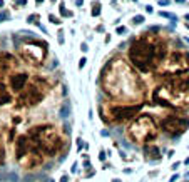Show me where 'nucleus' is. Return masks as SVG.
I'll use <instances>...</instances> for the list:
<instances>
[{"label": "nucleus", "mask_w": 189, "mask_h": 182, "mask_svg": "<svg viewBox=\"0 0 189 182\" xmlns=\"http://www.w3.org/2000/svg\"><path fill=\"white\" fill-rule=\"evenodd\" d=\"M102 89L109 97L124 104H141L146 94V87L141 77L131 67L129 62L121 57H114L112 60H109V64L102 70Z\"/></svg>", "instance_id": "f257e3e1"}, {"label": "nucleus", "mask_w": 189, "mask_h": 182, "mask_svg": "<svg viewBox=\"0 0 189 182\" xmlns=\"http://www.w3.org/2000/svg\"><path fill=\"white\" fill-rule=\"evenodd\" d=\"M167 55V47L161 40V37L156 34H142L134 40L129 47V59L134 67H137L141 72H152L157 70L159 65Z\"/></svg>", "instance_id": "f03ea898"}, {"label": "nucleus", "mask_w": 189, "mask_h": 182, "mask_svg": "<svg viewBox=\"0 0 189 182\" xmlns=\"http://www.w3.org/2000/svg\"><path fill=\"white\" fill-rule=\"evenodd\" d=\"M152 100L159 105L187 109L189 107V74L171 75L169 80L157 85L152 92Z\"/></svg>", "instance_id": "7ed1b4c3"}, {"label": "nucleus", "mask_w": 189, "mask_h": 182, "mask_svg": "<svg viewBox=\"0 0 189 182\" xmlns=\"http://www.w3.org/2000/svg\"><path fill=\"white\" fill-rule=\"evenodd\" d=\"M25 134L28 139L32 140V144L39 149V152L42 155L54 157L57 155L64 147V137L60 135V132L57 130V127L50 125V124H40V125L30 127Z\"/></svg>", "instance_id": "20e7f679"}, {"label": "nucleus", "mask_w": 189, "mask_h": 182, "mask_svg": "<svg viewBox=\"0 0 189 182\" xmlns=\"http://www.w3.org/2000/svg\"><path fill=\"white\" fill-rule=\"evenodd\" d=\"M50 90V84L45 80L44 77H32L28 78L22 90L17 94L15 99V107L17 109H28V107H35L37 104L45 99V95Z\"/></svg>", "instance_id": "39448f33"}, {"label": "nucleus", "mask_w": 189, "mask_h": 182, "mask_svg": "<svg viewBox=\"0 0 189 182\" xmlns=\"http://www.w3.org/2000/svg\"><path fill=\"white\" fill-rule=\"evenodd\" d=\"M15 160L25 171H32L44 164V155L32 144L27 134H20L15 139Z\"/></svg>", "instance_id": "423d86ee"}, {"label": "nucleus", "mask_w": 189, "mask_h": 182, "mask_svg": "<svg viewBox=\"0 0 189 182\" xmlns=\"http://www.w3.org/2000/svg\"><path fill=\"white\" fill-rule=\"evenodd\" d=\"M127 135L135 144H147L152 142L157 137V124L149 114H141L131 122L127 127Z\"/></svg>", "instance_id": "0eeeda50"}, {"label": "nucleus", "mask_w": 189, "mask_h": 182, "mask_svg": "<svg viewBox=\"0 0 189 182\" xmlns=\"http://www.w3.org/2000/svg\"><path fill=\"white\" fill-rule=\"evenodd\" d=\"M141 104H124V102H117V100H107L105 104H102V119L107 124H121L127 122L132 117H135V114L141 110Z\"/></svg>", "instance_id": "6e6552de"}, {"label": "nucleus", "mask_w": 189, "mask_h": 182, "mask_svg": "<svg viewBox=\"0 0 189 182\" xmlns=\"http://www.w3.org/2000/svg\"><path fill=\"white\" fill-rule=\"evenodd\" d=\"M19 55L32 67H39L44 64L47 57V44L37 42V40H28L19 47Z\"/></svg>", "instance_id": "1a4fd4ad"}, {"label": "nucleus", "mask_w": 189, "mask_h": 182, "mask_svg": "<svg viewBox=\"0 0 189 182\" xmlns=\"http://www.w3.org/2000/svg\"><path fill=\"white\" fill-rule=\"evenodd\" d=\"M159 67H161L162 74L179 75L181 72L189 70V55L184 52H172L169 55H166V59L162 60V64Z\"/></svg>", "instance_id": "9d476101"}, {"label": "nucleus", "mask_w": 189, "mask_h": 182, "mask_svg": "<svg viewBox=\"0 0 189 182\" xmlns=\"http://www.w3.org/2000/svg\"><path fill=\"white\" fill-rule=\"evenodd\" d=\"M187 127H189V121L186 117H181V115H167L161 122V129L166 132L167 135H172V137L186 132Z\"/></svg>", "instance_id": "9b49d317"}, {"label": "nucleus", "mask_w": 189, "mask_h": 182, "mask_svg": "<svg viewBox=\"0 0 189 182\" xmlns=\"http://www.w3.org/2000/svg\"><path fill=\"white\" fill-rule=\"evenodd\" d=\"M19 67V60L9 52H0V77H9Z\"/></svg>", "instance_id": "f8f14e48"}, {"label": "nucleus", "mask_w": 189, "mask_h": 182, "mask_svg": "<svg viewBox=\"0 0 189 182\" xmlns=\"http://www.w3.org/2000/svg\"><path fill=\"white\" fill-rule=\"evenodd\" d=\"M28 74L27 72H17L15 70L14 74H10L9 77H7V87H9V90L10 92H15V94H19L20 90L25 87V84L28 82Z\"/></svg>", "instance_id": "ddd939ff"}, {"label": "nucleus", "mask_w": 189, "mask_h": 182, "mask_svg": "<svg viewBox=\"0 0 189 182\" xmlns=\"http://www.w3.org/2000/svg\"><path fill=\"white\" fill-rule=\"evenodd\" d=\"M10 102H12V92L3 82H0V107L10 104Z\"/></svg>", "instance_id": "4468645a"}, {"label": "nucleus", "mask_w": 189, "mask_h": 182, "mask_svg": "<svg viewBox=\"0 0 189 182\" xmlns=\"http://www.w3.org/2000/svg\"><path fill=\"white\" fill-rule=\"evenodd\" d=\"M144 152H146V157L147 159H151V160H156V159H159V149L156 147V146H146L144 147Z\"/></svg>", "instance_id": "2eb2a0df"}, {"label": "nucleus", "mask_w": 189, "mask_h": 182, "mask_svg": "<svg viewBox=\"0 0 189 182\" xmlns=\"http://www.w3.org/2000/svg\"><path fill=\"white\" fill-rule=\"evenodd\" d=\"M3 164H5V146L0 140V165H3Z\"/></svg>", "instance_id": "dca6fc26"}, {"label": "nucleus", "mask_w": 189, "mask_h": 182, "mask_svg": "<svg viewBox=\"0 0 189 182\" xmlns=\"http://www.w3.org/2000/svg\"><path fill=\"white\" fill-rule=\"evenodd\" d=\"M99 14H101V3H96L94 9H92V15H94V17H97Z\"/></svg>", "instance_id": "f3484780"}, {"label": "nucleus", "mask_w": 189, "mask_h": 182, "mask_svg": "<svg viewBox=\"0 0 189 182\" xmlns=\"http://www.w3.org/2000/svg\"><path fill=\"white\" fill-rule=\"evenodd\" d=\"M37 20H39V15L34 14V15H30V17L27 19V22H28V23H37Z\"/></svg>", "instance_id": "a211bd4d"}, {"label": "nucleus", "mask_w": 189, "mask_h": 182, "mask_svg": "<svg viewBox=\"0 0 189 182\" xmlns=\"http://www.w3.org/2000/svg\"><path fill=\"white\" fill-rule=\"evenodd\" d=\"M141 22H144V17H142V15H135V17H134V23H141Z\"/></svg>", "instance_id": "6ab92c4d"}, {"label": "nucleus", "mask_w": 189, "mask_h": 182, "mask_svg": "<svg viewBox=\"0 0 189 182\" xmlns=\"http://www.w3.org/2000/svg\"><path fill=\"white\" fill-rule=\"evenodd\" d=\"M49 20H50L52 23H60V20L57 19V17H54V15H49Z\"/></svg>", "instance_id": "aec40b11"}, {"label": "nucleus", "mask_w": 189, "mask_h": 182, "mask_svg": "<svg viewBox=\"0 0 189 182\" xmlns=\"http://www.w3.org/2000/svg\"><path fill=\"white\" fill-rule=\"evenodd\" d=\"M7 17H9V12H2V14H0V22H3Z\"/></svg>", "instance_id": "412c9836"}, {"label": "nucleus", "mask_w": 189, "mask_h": 182, "mask_svg": "<svg viewBox=\"0 0 189 182\" xmlns=\"http://www.w3.org/2000/svg\"><path fill=\"white\" fill-rule=\"evenodd\" d=\"M85 60H87V59H85V57H82V59H80V62H79V67H80V69L85 65Z\"/></svg>", "instance_id": "4be33fe9"}, {"label": "nucleus", "mask_w": 189, "mask_h": 182, "mask_svg": "<svg viewBox=\"0 0 189 182\" xmlns=\"http://www.w3.org/2000/svg\"><path fill=\"white\" fill-rule=\"evenodd\" d=\"M124 32H126V27H119L117 28V34H124Z\"/></svg>", "instance_id": "5701e85b"}, {"label": "nucleus", "mask_w": 189, "mask_h": 182, "mask_svg": "<svg viewBox=\"0 0 189 182\" xmlns=\"http://www.w3.org/2000/svg\"><path fill=\"white\" fill-rule=\"evenodd\" d=\"M17 3H19V5H25V3H27V0H19Z\"/></svg>", "instance_id": "b1692460"}, {"label": "nucleus", "mask_w": 189, "mask_h": 182, "mask_svg": "<svg viewBox=\"0 0 189 182\" xmlns=\"http://www.w3.org/2000/svg\"><path fill=\"white\" fill-rule=\"evenodd\" d=\"M67 180H69V179H67V176H64L62 179H60V182H67Z\"/></svg>", "instance_id": "393cba45"}, {"label": "nucleus", "mask_w": 189, "mask_h": 182, "mask_svg": "<svg viewBox=\"0 0 189 182\" xmlns=\"http://www.w3.org/2000/svg\"><path fill=\"white\" fill-rule=\"evenodd\" d=\"M3 5H5V3H3V0H0V9H3Z\"/></svg>", "instance_id": "a878e982"}, {"label": "nucleus", "mask_w": 189, "mask_h": 182, "mask_svg": "<svg viewBox=\"0 0 189 182\" xmlns=\"http://www.w3.org/2000/svg\"><path fill=\"white\" fill-rule=\"evenodd\" d=\"M35 2H37V3H40V2H44V0H35Z\"/></svg>", "instance_id": "bb28decb"}]
</instances>
